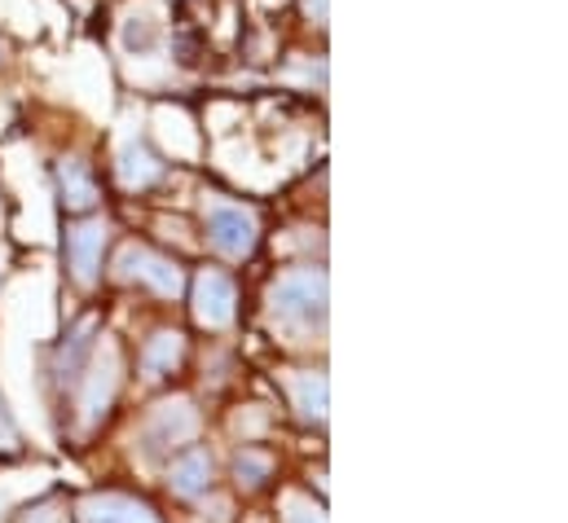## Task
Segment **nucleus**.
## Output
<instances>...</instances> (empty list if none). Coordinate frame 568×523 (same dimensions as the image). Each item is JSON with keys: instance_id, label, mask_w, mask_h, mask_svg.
<instances>
[{"instance_id": "39448f33", "label": "nucleus", "mask_w": 568, "mask_h": 523, "mask_svg": "<svg viewBox=\"0 0 568 523\" xmlns=\"http://www.w3.org/2000/svg\"><path fill=\"white\" fill-rule=\"evenodd\" d=\"M199 431V413L176 400V404H159L154 418L145 422V449H172V444H185L190 435Z\"/></svg>"}, {"instance_id": "f257e3e1", "label": "nucleus", "mask_w": 568, "mask_h": 523, "mask_svg": "<svg viewBox=\"0 0 568 523\" xmlns=\"http://www.w3.org/2000/svg\"><path fill=\"white\" fill-rule=\"evenodd\" d=\"M270 308L274 317H283L291 326H322L326 317V273L322 268H300L274 281L270 290Z\"/></svg>"}, {"instance_id": "ddd939ff", "label": "nucleus", "mask_w": 568, "mask_h": 523, "mask_svg": "<svg viewBox=\"0 0 568 523\" xmlns=\"http://www.w3.org/2000/svg\"><path fill=\"white\" fill-rule=\"evenodd\" d=\"M163 44V22H154V13H133L124 22V49L129 53H150Z\"/></svg>"}, {"instance_id": "1a4fd4ad", "label": "nucleus", "mask_w": 568, "mask_h": 523, "mask_svg": "<svg viewBox=\"0 0 568 523\" xmlns=\"http://www.w3.org/2000/svg\"><path fill=\"white\" fill-rule=\"evenodd\" d=\"M58 181H62V203H67V207L84 212V207L98 203V185H93V176H89V167H84L80 158H62Z\"/></svg>"}, {"instance_id": "a211bd4d", "label": "nucleus", "mask_w": 568, "mask_h": 523, "mask_svg": "<svg viewBox=\"0 0 568 523\" xmlns=\"http://www.w3.org/2000/svg\"><path fill=\"white\" fill-rule=\"evenodd\" d=\"M9 440H13V427H9V418L0 413V444H9Z\"/></svg>"}, {"instance_id": "7ed1b4c3", "label": "nucleus", "mask_w": 568, "mask_h": 523, "mask_svg": "<svg viewBox=\"0 0 568 523\" xmlns=\"http://www.w3.org/2000/svg\"><path fill=\"white\" fill-rule=\"evenodd\" d=\"M234 304H239V295H234V281L225 277V273H203L199 281H194V317L203 321V326H212V330H221V326H230L234 321Z\"/></svg>"}, {"instance_id": "f03ea898", "label": "nucleus", "mask_w": 568, "mask_h": 523, "mask_svg": "<svg viewBox=\"0 0 568 523\" xmlns=\"http://www.w3.org/2000/svg\"><path fill=\"white\" fill-rule=\"evenodd\" d=\"M207 238L221 256H247L256 247V221L243 212V207H225L216 203L212 216H207Z\"/></svg>"}, {"instance_id": "0eeeda50", "label": "nucleus", "mask_w": 568, "mask_h": 523, "mask_svg": "<svg viewBox=\"0 0 568 523\" xmlns=\"http://www.w3.org/2000/svg\"><path fill=\"white\" fill-rule=\"evenodd\" d=\"M84 523H159L142 502L133 498H89L84 502Z\"/></svg>"}, {"instance_id": "6e6552de", "label": "nucleus", "mask_w": 568, "mask_h": 523, "mask_svg": "<svg viewBox=\"0 0 568 523\" xmlns=\"http://www.w3.org/2000/svg\"><path fill=\"white\" fill-rule=\"evenodd\" d=\"M115 352L106 348L102 357H98V366H93V379H89V392H84V418L89 422H98L102 413H106V404H111V396H115Z\"/></svg>"}, {"instance_id": "4468645a", "label": "nucleus", "mask_w": 568, "mask_h": 523, "mask_svg": "<svg viewBox=\"0 0 568 523\" xmlns=\"http://www.w3.org/2000/svg\"><path fill=\"white\" fill-rule=\"evenodd\" d=\"M181 361V335H159L150 348H145V375L159 379L163 370H172Z\"/></svg>"}, {"instance_id": "9b49d317", "label": "nucleus", "mask_w": 568, "mask_h": 523, "mask_svg": "<svg viewBox=\"0 0 568 523\" xmlns=\"http://www.w3.org/2000/svg\"><path fill=\"white\" fill-rule=\"evenodd\" d=\"M207 484H212V458H207V453H185V458L172 466V489H176L181 498H199Z\"/></svg>"}, {"instance_id": "423d86ee", "label": "nucleus", "mask_w": 568, "mask_h": 523, "mask_svg": "<svg viewBox=\"0 0 568 523\" xmlns=\"http://www.w3.org/2000/svg\"><path fill=\"white\" fill-rule=\"evenodd\" d=\"M120 277H142L145 286H154L159 295H176L181 290V268L145 247H124L120 252Z\"/></svg>"}, {"instance_id": "f8f14e48", "label": "nucleus", "mask_w": 568, "mask_h": 523, "mask_svg": "<svg viewBox=\"0 0 568 523\" xmlns=\"http://www.w3.org/2000/svg\"><path fill=\"white\" fill-rule=\"evenodd\" d=\"M291 392H295V409H300L304 418H313V422L326 418V379H322V375H300V379L291 383Z\"/></svg>"}, {"instance_id": "dca6fc26", "label": "nucleus", "mask_w": 568, "mask_h": 523, "mask_svg": "<svg viewBox=\"0 0 568 523\" xmlns=\"http://www.w3.org/2000/svg\"><path fill=\"white\" fill-rule=\"evenodd\" d=\"M286 523H326V520H322V511H313L304 502H291L286 506Z\"/></svg>"}, {"instance_id": "9d476101", "label": "nucleus", "mask_w": 568, "mask_h": 523, "mask_svg": "<svg viewBox=\"0 0 568 523\" xmlns=\"http://www.w3.org/2000/svg\"><path fill=\"white\" fill-rule=\"evenodd\" d=\"M163 176V163L145 150V145H124V154H120V181L129 185V189H145V185H154Z\"/></svg>"}, {"instance_id": "20e7f679", "label": "nucleus", "mask_w": 568, "mask_h": 523, "mask_svg": "<svg viewBox=\"0 0 568 523\" xmlns=\"http://www.w3.org/2000/svg\"><path fill=\"white\" fill-rule=\"evenodd\" d=\"M106 221H84L67 234V260H71V273L80 286H93L98 268H102V247H106Z\"/></svg>"}, {"instance_id": "2eb2a0df", "label": "nucleus", "mask_w": 568, "mask_h": 523, "mask_svg": "<svg viewBox=\"0 0 568 523\" xmlns=\"http://www.w3.org/2000/svg\"><path fill=\"white\" fill-rule=\"evenodd\" d=\"M270 471V462L265 458H256V453H243L239 458V480H247V484H261V475Z\"/></svg>"}, {"instance_id": "f3484780", "label": "nucleus", "mask_w": 568, "mask_h": 523, "mask_svg": "<svg viewBox=\"0 0 568 523\" xmlns=\"http://www.w3.org/2000/svg\"><path fill=\"white\" fill-rule=\"evenodd\" d=\"M304 9H308V18H317V22L326 18V0H304Z\"/></svg>"}]
</instances>
